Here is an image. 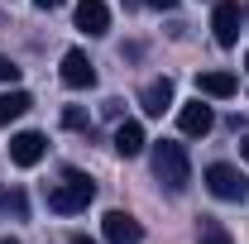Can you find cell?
I'll list each match as a JSON object with an SVG mask.
<instances>
[{
  "label": "cell",
  "mask_w": 249,
  "mask_h": 244,
  "mask_svg": "<svg viewBox=\"0 0 249 244\" xmlns=\"http://www.w3.org/2000/svg\"><path fill=\"white\" fill-rule=\"evenodd\" d=\"M91 196H96V182L87 177V173H62V182L48 187V211H58V215H77V211H87L91 206Z\"/></svg>",
  "instance_id": "obj_1"
},
{
  "label": "cell",
  "mask_w": 249,
  "mask_h": 244,
  "mask_svg": "<svg viewBox=\"0 0 249 244\" xmlns=\"http://www.w3.org/2000/svg\"><path fill=\"white\" fill-rule=\"evenodd\" d=\"M154 177L168 187L173 196L187 192V182H192V163H187L182 144H173V139H158V144H154Z\"/></svg>",
  "instance_id": "obj_2"
},
{
  "label": "cell",
  "mask_w": 249,
  "mask_h": 244,
  "mask_svg": "<svg viewBox=\"0 0 249 244\" xmlns=\"http://www.w3.org/2000/svg\"><path fill=\"white\" fill-rule=\"evenodd\" d=\"M206 187H211V196H220V201H245V173L240 168H230V163H211L206 168Z\"/></svg>",
  "instance_id": "obj_3"
},
{
  "label": "cell",
  "mask_w": 249,
  "mask_h": 244,
  "mask_svg": "<svg viewBox=\"0 0 249 244\" xmlns=\"http://www.w3.org/2000/svg\"><path fill=\"white\" fill-rule=\"evenodd\" d=\"M240 24H245V10H240L235 0H216V10H211V34H216L220 48H235V43H240Z\"/></svg>",
  "instance_id": "obj_4"
},
{
  "label": "cell",
  "mask_w": 249,
  "mask_h": 244,
  "mask_svg": "<svg viewBox=\"0 0 249 244\" xmlns=\"http://www.w3.org/2000/svg\"><path fill=\"white\" fill-rule=\"evenodd\" d=\"M58 77L72 87V91H87V87H96V62L82 53V48H67L62 53V67H58Z\"/></svg>",
  "instance_id": "obj_5"
},
{
  "label": "cell",
  "mask_w": 249,
  "mask_h": 244,
  "mask_svg": "<svg viewBox=\"0 0 249 244\" xmlns=\"http://www.w3.org/2000/svg\"><path fill=\"white\" fill-rule=\"evenodd\" d=\"M101 235H106V244H139L144 240V225H139L129 211H106Z\"/></svg>",
  "instance_id": "obj_6"
},
{
  "label": "cell",
  "mask_w": 249,
  "mask_h": 244,
  "mask_svg": "<svg viewBox=\"0 0 249 244\" xmlns=\"http://www.w3.org/2000/svg\"><path fill=\"white\" fill-rule=\"evenodd\" d=\"M178 129H182L187 139H201V134H211L216 129V115H211V105L196 96V101H187L182 110H178Z\"/></svg>",
  "instance_id": "obj_7"
},
{
  "label": "cell",
  "mask_w": 249,
  "mask_h": 244,
  "mask_svg": "<svg viewBox=\"0 0 249 244\" xmlns=\"http://www.w3.org/2000/svg\"><path fill=\"white\" fill-rule=\"evenodd\" d=\"M43 153H48V139H43L38 129H24V134L10 139V163H15V168H34V163H43Z\"/></svg>",
  "instance_id": "obj_8"
},
{
  "label": "cell",
  "mask_w": 249,
  "mask_h": 244,
  "mask_svg": "<svg viewBox=\"0 0 249 244\" xmlns=\"http://www.w3.org/2000/svg\"><path fill=\"white\" fill-rule=\"evenodd\" d=\"M77 29H87L91 38L110 34V10H106V0H82V5H77Z\"/></svg>",
  "instance_id": "obj_9"
},
{
  "label": "cell",
  "mask_w": 249,
  "mask_h": 244,
  "mask_svg": "<svg viewBox=\"0 0 249 244\" xmlns=\"http://www.w3.org/2000/svg\"><path fill=\"white\" fill-rule=\"evenodd\" d=\"M144 144H149V139H144V124L139 120H120L115 124V153H120V158H139Z\"/></svg>",
  "instance_id": "obj_10"
},
{
  "label": "cell",
  "mask_w": 249,
  "mask_h": 244,
  "mask_svg": "<svg viewBox=\"0 0 249 244\" xmlns=\"http://www.w3.org/2000/svg\"><path fill=\"white\" fill-rule=\"evenodd\" d=\"M240 91V82H235V72H201L196 77V96H216V101H225V96Z\"/></svg>",
  "instance_id": "obj_11"
},
{
  "label": "cell",
  "mask_w": 249,
  "mask_h": 244,
  "mask_svg": "<svg viewBox=\"0 0 249 244\" xmlns=\"http://www.w3.org/2000/svg\"><path fill=\"white\" fill-rule=\"evenodd\" d=\"M139 105H144V115H163V110L173 105V82H168V77L149 82V87H144V96H139Z\"/></svg>",
  "instance_id": "obj_12"
},
{
  "label": "cell",
  "mask_w": 249,
  "mask_h": 244,
  "mask_svg": "<svg viewBox=\"0 0 249 244\" xmlns=\"http://www.w3.org/2000/svg\"><path fill=\"white\" fill-rule=\"evenodd\" d=\"M29 105H34V96H29V91H0V129H5L10 120H19Z\"/></svg>",
  "instance_id": "obj_13"
},
{
  "label": "cell",
  "mask_w": 249,
  "mask_h": 244,
  "mask_svg": "<svg viewBox=\"0 0 249 244\" xmlns=\"http://www.w3.org/2000/svg\"><path fill=\"white\" fill-rule=\"evenodd\" d=\"M0 211H5V215H19V220H24V211H29L24 192H5V187H0Z\"/></svg>",
  "instance_id": "obj_14"
},
{
  "label": "cell",
  "mask_w": 249,
  "mask_h": 244,
  "mask_svg": "<svg viewBox=\"0 0 249 244\" xmlns=\"http://www.w3.org/2000/svg\"><path fill=\"white\" fill-rule=\"evenodd\" d=\"M201 244H230V235L220 230L216 220H201Z\"/></svg>",
  "instance_id": "obj_15"
},
{
  "label": "cell",
  "mask_w": 249,
  "mask_h": 244,
  "mask_svg": "<svg viewBox=\"0 0 249 244\" xmlns=\"http://www.w3.org/2000/svg\"><path fill=\"white\" fill-rule=\"evenodd\" d=\"M62 124H67V129H87V110H82V105H67V110H62Z\"/></svg>",
  "instance_id": "obj_16"
},
{
  "label": "cell",
  "mask_w": 249,
  "mask_h": 244,
  "mask_svg": "<svg viewBox=\"0 0 249 244\" xmlns=\"http://www.w3.org/2000/svg\"><path fill=\"white\" fill-rule=\"evenodd\" d=\"M0 82H5V87H10V82H19V67L5 58V53H0Z\"/></svg>",
  "instance_id": "obj_17"
},
{
  "label": "cell",
  "mask_w": 249,
  "mask_h": 244,
  "mask_svg": "<svg viewBox=\"0 0 249 244\" xmlns=\"http://www.w3.org/2000/svg\"><path fill=\"white\" fill-rule=\"evenodd\" d=\"M144 5H154V10H178V0H144Z\"/></svg>",
  "instance_id": "obj_18"
},
{
  "label": "cell",
  "mask_w": 249,
  "mask_h": 244,
  "mask_svg": "<svg viewBox=\"0 0 249 244\" xmlns=\"http://www.w3.org/2000/svg\"><path fill=\"white\" fill-rule=\"evenodd\" d=\"M38 10H58V5H67V0H34Z\"/></svg>",
  "instance_id": "obj_19"
},
{
  "label": "cell",
  "mask_w": 249,
  "mask_h": 244,
  "mask_svg": "<svg viewBox=\"0 0 249 244\" xmlns=\"http://www.w3.org/2000/svg\"><path fill=\"white\" fill-rule=\"evenodd\" d=\"M67 244H96V240H87V235H72V240H67Z\"/></svg>",
  "instance_id": "obj_20"
},
{
  "label": "cell",
  "mask_w": 249,
  "mask_h": 244,
  "mask_svg": "<svg viewBox=\"0 0 249 244\" xmlns=\"http://www.w3.org/2000/svg\"><path fill=\"white\" fill-rule=\"evenodd\" d=\"M240 153H245V163H249V139H245V144H240Z\"/></svg>",
  "instance_id": "obj_21"
},
{
  "label": "cell",
  "mask_w": 249,
  "mask_h": 244,
  "mask_svg": "<svg viewBox=\"0 0 249 244\" xmlns=\"http://www.w3.org/2000/svg\"><path fill=\"white\" fill-rule=\"evenodd\" d=\"M245 77H249V53H245Z\"/></svg>",
  "instance_id": "obj_22"
},
{
  "label": "cell",
  "mask_w": 249,
  "mask_h": 244,
  "mask_svg": "<svg viewBox=\"0 0 249 244\" xmlns=\"http://www.w3.org/2000/svg\"><path fill=\"white\" fill-rule=\"evenodd\" d=\"M0 244H19V240H0Z\"/></svg>",
  "instance_id": "obj_23"
}]
</instances>
